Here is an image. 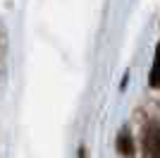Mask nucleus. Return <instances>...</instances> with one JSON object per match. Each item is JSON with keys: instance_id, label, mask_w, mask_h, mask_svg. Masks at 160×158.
<instances>
[{"instance_id": "f257e3e1", "label": "nucleus", "mask_w": 160, "mask_h": 158, "mask_svg": "<svg viewBox=\"0 0 160 158\" xmlns=\"http://www.w3.org/2000/svg\"><path fill=\"white\" fill-rule=\"evenodd\" d=\"M143 151L148 158H160V122L151 120L143 129Z\"/></svg>"}, {"instance_id": "20e7f679", "label": "nucleus", "mask_w": 160, "mask_h": 158, "mask_svg": "<svg viewBox=\"0 0 160 158\" xmlns=\"http://www.w3.org/2000/svg\"><path fill=\"white\" fill-rule=\"evenodd\" d=\"M79 158H88L86 156V149H79Z\"/></svg>"}, {"instance_id": "f03ea898", "label": "nucleus", "mask_w": 160, "mask_h": 158, "mask_svg": "<svg viewBox=\"0 0 160 158\" xmlns=\"http://www.w3.org/2000/svg\"><path fill=\"white\" fill-rule=\"evenodd\" d=\"M151 84H153L155 89H160V43H158V50H155L153 70H151Z\"/></svg>"}, {"instance_id": "7ed1b4c3", "label": "nucleus", "mask_w": 160, "mask_h": 158, "mask_svg": "<svg viewBox=\"0 0 160 158\" xmlns=\"http://www.w3.org/2000/svg\"><path fill=\"white\" fill-rule=\"evenodd\" d=\"M117 149H120V151L124 153V156H132V151H134V149H132V139H129V134H127V132H124V134L120 137V141H117Z\"/></svg>"}]
</instances>
